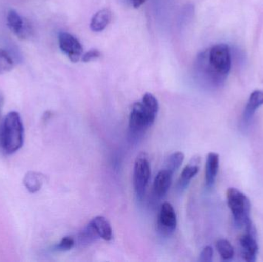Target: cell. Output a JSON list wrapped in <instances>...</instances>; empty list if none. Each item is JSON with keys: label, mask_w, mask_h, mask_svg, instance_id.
<instances>
[{"label": "cell", "mask_w": 263, "mask_h": 262, "mask_svg": "<svg viewBox=\"0 0 263 262\" xmlns=\"http://www.w3.org/2000/svg\"><path fill=\"white\" fill-rule=\"evenodd\" d=\"M231 65L230 47L224 43L215 45L198 55L194 64L195 75L209 87H220L227 80Z\"/></svg>", "instance_id": "6da1fadb"}, {"label": "cell", "mask_w": 263, "mask_h": 262, "mask_svg": "<svg viewBox=\"0 0 263 262\" xmlns=\"http://www.w3.org/2000/svg\"><path fill=\"white\" fill-rule=\"evenodd\" d=\"M159 106L153 94L147 92L140 102L133 105L129 115V129L135 135L144 133L156 119Z\"/></svg>", "instance_id": "7a4b0ae2"}, {"label": "cell", "mask_w": 263, "mask_h": 262, "mask_svg": "<svg viewBox=\"0 0 263 262\" xmlns=\"http://www.w3.org/2000/svg\"><path fill=\"white\" fill-rule=\"evenodd\" d=\"M24 129L20 114L10 112L0 122V150L5 154L17 152L23 144Z\"/></svg>", "instance_id": "3957f363"}, {"label": "cell", "mask_w": 263, "mask_h": 262, "mask_svg": "<svg viewBox=\"0 0 263 262\" xmlns=\"http://www.w3.org/2000/svg\"><path fill=\"white\" fill-rule=\"evenodd\" d=\"M227 204L231 210L235 223L237 226H245L250 221V200L245 194L235 188H230L227 192Z\"/></svg>", "instance_id": "277c9868"}, {"label": "cell", "mask_w": 263, "mask_h": 262, "mask_svg": "<svg viewBox=\"0 0 263 262\" xmlns=\"http://www.w3.org/2000/svg\"><path fill=\"white\" fill-rule=\"evenodd\" d=\"M151 175V167L146 154H139L135 160L133 168V185L137 199L142 201Z\"/></svg>", "instance_id": "5b68a950"}, {"label": "cell", "mask_w": 263, "mask_h": 262, "mask_svg": "<svg viewBox=\"0 0 263 262\" xmlns=\"http://www.w3.org/2000/svg\"><path fill=\"white\" fill-rule=\"evenodd\" d=\"M58 41L60 49L72 63L80 61L83 55V48L75 36L68 32H60Z\"/></svg>", "instance_id": "8992f818"}, {"label": "cell", "mask_w": 263, "mask_h": 262, "mask_svg": "<svg viewBox=\"0 0 263 262\" xmlns=\"http://www.w3.org/2000/svg\"><path fill=\"white\" fill-rule=\"evenodd\" d=\"M247 233L241 236L239 239L242 256L245 261L254 262L256 261V255L259 251L257 241L255 237V229L251 221L245 225Z\"/></svg>", "instance_id": "52a82bcc"}, {"label": "cell", "mask_w": 263, "mask_h": 262, "mask_svg": "<svg viewBox=\"0 0 263 262\" xmlns=\"http://www.w3.org/2000/svg\"><path fill=\"white\" fill-rule=\"evenodd\" d=\"M7 25L11 32H13L20 39L30 38L32 34V28L29 22L22 18L18 12L10 9L7 14Z\"/></svg>", "instance_id": "ba28073f"}, {"label": "cell", "mask_w": 263, "mask_h": 262, "mask_svg": "<svg viewBox=\"0 0 263 262\" xmlns=\"http://www.w3.org/2000/svg\"><path fill=\"white\" fill-rule=\"evenodd\" d=\"M177 225L176 212L170 203H164L160 208L158 217V229L163 235L174 232Z\"/></svg>", "instance_id": "9c48e42d"}, {"label": "cell", "mask_w": 263, "mask_h": 262, "mask_svg": "<svg viewBox=\"0 0 263 262\" xmlns=\"http://www.w3.org/2000/svg\"><path fill=\"white\" fill-rule=\"evenodd\" d=\"M98 238L106 241L114 238V232L109 221L103 216H97L89 223Z\"/></svg>", "instance_id": "30bf717a"}, {"label": "cell", "mask_w": 263, "mask_h": 262, "mask_svg": "<svg viewBox=\"0 0 263 262\" xmlns=\"http://www.w3.org/2000/svg\"><path fill=\"white\" fill-rule=\"evenodd\" d=\"M173 173L164 169L159 172L153 182V189L157 196L162 197L167 193L172 184Z\"/></svg>", "instance_id": "8fae6325"}, {"label": "cell", "mask_w": 263, "mask_h": 262, "mask_svg": "<svg viewBox=\"0 0 263 262\" xmlns=\"http://www.w3.org/2000/svg\"><path fill=\"white\" fill-rule=\"evenodd\" d=\"M219 168V155L216 152H210L205 163V183L207 187L214 185Z\"/></svg>", "instance_id": "7c38bea8"}, {"label": "cell", "mask_w": 263, "mask_h": 262, "mask_svg": "<svg viewBox=\"0 0 263 262\" xmlns=\"http://www.w3.org/2000/svg\"><path fill=\"white\" fill-rule=\"evenodd\" d=\"M200 166V158L193 157L187 166L184 168L179 180V189H185L190 184V181L197 175Z\"/></svg>", "instance_id": "4fadbf2b"}, {"label": "cell", "mask_w": 263, "mask_h": 262, "mask_svg": "<svg viewBox=\"0 0 263 262\" xmlns=\"http://www.w3.org/2000/svg\"><path fill=\"white\" fill-rule=\"evenodd\" d=\"M263 105V91L256 90L252 92L243 112V120L248 123L253 118L255 112Z\"/></svg>", "instance_id": "5bb4252c"}, {"label": "cell", "mask_w": 263, "mask_h": 262, "mask_svg": "<svg viewBox=\"0 0 263 262\" xmlns=\"http://www.w3.org/2000/svg\"><path fill=\"white\" fill-rule=\"evenodd\" d=\"M112 20V12L109 9H103L98 11L92 17L90 23L91 29L93 32L104 30Z\"/></svg>", "instance_id": "9a60e30c"}, {"label": "cell", "mask_w": 263, "mask_h": 262, "mask_svg": "<svg viewBox=\"0 0 263 262\" xmlns=\"http://www.w3.org/2000/svg\"><path fill=\"white\" fill-rule=\"evenodd\" d=\"M45 181H46L45 175L33 171L28 172L23 178V184L31 193H35L40 190Z\"/></svg>", "instance_id": "2e32d148"}, {"label": "cell", "mask_w": 263, "mask_h": 262, "mask_svg": "<svg viewBox=\"0 0 263 262\" xmlns=\"http://www.w3.org/2000/svg\"><path fill=\"white\" fill-rule=\"evenodd\" d=\"M216 249L221 258L225 261L231 260L234 257V249L230 241L226 239H219L216 244Z\"/></svg>", "instance_id": "e0dca14e"}, {"label": "cell", "mask_w": 263, "mask_h": 262, "mask_svg": "<svg viewBox=\"0 0 263 262\" xmlns=\"http://www.w3.org/2000/svg\"><path fill=\"white\" fill-rule=\"evenodd\" d=\"M184 158H185V155L182 152H174L170 155L167 159L165 169H168L172 173H174L182 166Z\"/></svg>", "instance_id": "ac0fdd59"}, {"label": "cell", "mask_w": 263, "mask_h": 262, "mask_svg": "<svg viewBox=\"0 0 263 262\" xmlns=\"http://www.w3.org/2000/svg\"><path fill=\"white\" fill-rule=\"evenodd\" d=\"M13 67L12 56L4 49H0V75L10 72Z\"/></svg>", "instance_id": "d6986e66"}, {"label": "cell", "mask_w": 263, "mask_h": 262, "mask_svg": "<svg viewBox=\"0 0 263 262\" xmlns=\"http://www.w3.org/2000/svg\"><path fill=\"white\" fill-rule=\"evenodd\" d=\"M74 246H75V241L73 238L71 237H65L55 246V249L57 250L64 252V251L71 250Z\"/></svg>", "instance_id": "ffe728a7"}, {"label": "cell", "mask_w": 263, "mask_h": 262, "mask_svg": "<svg viewBox=\"0 0 263 262\" xmlns=\"http://www.w3.org/2000/svg\"><path fill=\"white\" fill-rule=\"evenodd\" d=\"M100 56H101V52H100L98 49H92L86 52V53L83 54L81 59L82 61L84 62V63H89V62L100 58Z\"/></svg>", "instance_id": "44dd1931"}, {"label": "cell", "mask_w": 263, "mask_h": 262, "mask_svg": "<svg viewBox=\"0 0 263 262\" xmlns=\"http://www.w3.org/2000/svg\"><path fill=\"white\" fill-rule=\"evenodd\" d=\"M213 249L211 246H206L202 251L199 257V261L210 262L213 260Z\"/></svg>", "instance_id": "7402d4cb"}, {"label": "cell", "mask_w": 263, "mask_h": 262, "mask_svg": "<svg viewBox=\"0 0 263 262\" xmlns=\"http://www.w3.org/2000/svg\"><path fill=\"white\" fill-rule=\"evenodd\" d=\"M132 6L134 8H139L145 3V0H129Z\"/></svg>", "instance_id": "603a6c76"}, {"label": "cell", "mask_w": 263, "mask_h": 262, "mask_svg": "<svg viewBox=\"0 0 263 262\" xmlns=\"http://www.w3.org/2000/svg\"><path fill=\"white\" fill-rule=\"evenodd\" d=\"M3 104H4V97L0 91V118H1L2 111H3Z\"/></svg>", "instance_id": "cb8c5ba5"}]
</instances>
